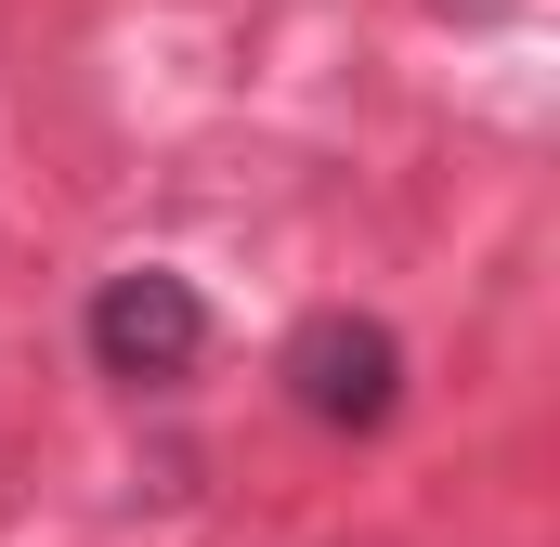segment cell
Instances as JSON below:
<instances>
[{
    "instance_id": "1",
    "label": "cell",
    "mask_w": 560,
    "mask_h": 547,
    "mask_svg": "<svg viewBox=\"0 0 560 547\" xmlns=\"http://www.w3.org/2000/svg\"><path fill=\"white\" fill-rule=\"evenodd\" d=\"M287 405L313 417V430H392V405H405V339L378 326V313H300L275 352Z\"/></svg>"
},
{
    "instance_id": "2",
    "label": "cell",
    "mask_w": 560,
    "mask_h": 547,
    "mask_svg": "<svg viewBox=\"0 0 560 547\" xmlns=\"http://www.w3.org/2000/svg\"><path fill=\"white\" fill-rule=\"evenodd\" d=\"M79 339H92V365H105V379L170 392V379H196V352H209V300H196L183 274L143 261V274H105V287H92Z\"/></svg>"
}]
</instances>
